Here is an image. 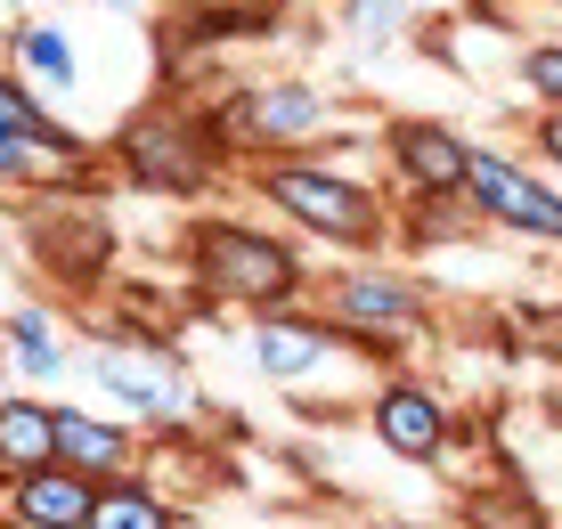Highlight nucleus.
Wrapping results in <instances>:
<instances>
[{"mask_svg":"<svg viewBox=\"0 0 562 529\" xmlns=\"http://www.w3.org/2000/svg\"><path fill=\"white\" fill-rule=\"evenodd\" d=\"M254 195L278 204V221L310 245L335 252H375L392 237V204L383 188H367L359 171H342L335 155H278V164H254Z\"/></svg>","mask_w":562,"mask_h":529,"instance_id":"f257e3e1","label":"nucleus"},{"mask_svg":"<svg viewBox=\"0 0 562 529\" xmlns=\"http://www.w3.org/2000/svg\"><path fill=\"white\" fill-rule=\"evenodd\" d=\"M180 245H188V269H196V285L212 302H237V309H254V318L310 302V261H302L294 237H278V228L204 212V221H188Z\"/></svg>","mask_w":562,"mask_h":529,"instance_id":"f03ea898","label":"nucleus"},{"mask_svg":"<svg viewBox=\"0 0 562 529\" xmlns=\"http://www.w3.org/2000/svg\"><path fill=\"white\" fill-rule=\"evenodd\" d=\"M228 171V147L212 131V114L196 106H139L123 131H114V180L147 188V195H204Z\"/></svg>","mask_w":562,"mask_h":529,"instance_id":"7ed1b4c3","label":"nucleus"},{"mask_svg":"<svg viewBox=\"0 0 562 529\" xmlns=\"http://www.w3.org/2000/svg\"><path fill=\"white\" fill-rule=\"evenodd\" d=\"M221 147L237 164H278V155H310L335 123V98L302 74H261V82H237L221 106H204Z\"/></svg>","mask_w":562,"mask_h":529,"instance_id":"20e7f679","label":"nucleus"},{"mask_svg":"<svg viewBox=\"0 0 562 529\" xmlns=\"http://www.w3.org/2000/svg\"><path fill=\"white\" fill-rule=\"evenodd\" d=\"M82 375L99 383L106 399H123V416H139L147 432H188V424L204 416L196 375H188V359L171 350V335H114V342H90V350H82Z\"/></svg>","mask_w":562,"mask_h":529,"instance_id":"39448f33","label":"nucleus"},{"mask_svg":"<svg viewBox=\"0 0 562 529\" xmlns=\"http://www.w3.org/2000/svg\"><path fill=\"white\" fill-rule=\"evenodd\" d=\"M318 309L351 335V350H367V359H392L408 335H424V318H432V302H424V285L408 278V269H335V278L318 285Z\"/></svg>","mask_w":562,"mask_h":529,"instance_id":"423d86ee","label":"nucleus"},{"mask_svg":"<svg viewBox=\"0 0 562 529\" xmlns=\"http://www.w3.org/2000/svg\"><path fill=\"white\" fill-rule=\"evenodd\" d=\"M464 204H473L481 228H497V237L554 245V252H562V188L538 180V164H521V155H506V147H473Z\"/></svg>","mask_w":562,"mask_h":529,"instance_id":"0eeeda50","label":"nucleus"},{"mask_svg":"<svg viewBox=\"0 0 562 529\" xmlns=\"http://www.w3.org/2000/svg\"><path fill=\"white\" fill-rule=\"evenodd\" d=\"M367 432H375L383 457H400V464H440L449 457V432H457L449 391L424 383V375H383L375 399H367Z\"/></svg>","mask_w":562,"mask_h":529,"instance_id":"6e6552de","label":"nucleus"},{"mask_svg":"<svg viewBox=\"0 0 562 529\" xmlns=\"http://www.w3.org/2000/svg\"><path fill=\"white\" fill-rule=\"evenodd\" d=\"M383 164L392 180L432 204V195H464V171H473V139L457 123H432V114H392L383 123Z\"/></svg>","mask_w":562,"mask_h":529,"instance_id":"1a4fd4ad","label":"nucleus"},{"mask_svg":"<svg viewBox=\"0 0 562 529\" xmlns=\"http://www.w3.org/2000/svg\"><path fill=\"white\" fill-rule=\"evenodd\" d=\"M342 350H351V335H342L326 309H269V318H254V335H245V359H254L269 383H310L318 367H335Z\"/></svg>","mask_w":562,"mask_h":529,"instance_id":"9d476101","label":"nucleus"},{"mask_svg":"<svg viewBox=\"0 0 562 529\" xmlns=\"http://www.w3.org/2000/svg\"><path fill=\"white\" fill-rule=\"evenodd\" d=\"M0 497H9V521L16 529H82L90 505H99V481L74 473V464H42V473L0 481Z\"/></svg>","mask_w":562,"mask_h":529,"instance_id":"9b49d317","label":"nucleus"},{"mask_svg":"<svg viewBox=\"0 0 562 529\" xmlns=\"http://www.w3.org/2000/svg\"><path fill=\"white\" fill-rule=\"evenodd\" d=\"M269 33H285V9L278 0H196V9H180L164 25V57L180 49H221V42H269Z\"/></svg>","mask_w":562,"mask_h":529,"instance_id":"f8f14e48","label":"nucleus"},{"mask_svg":"<svg viewBox=\"0 0 562 529\" xmlns=\"http://www.w3.org/2000/svg\"><path fill=\"white\" fill-rule=\"evenodd\" d=\"M57 464H74L90 481H123L139 473V432L114 416H90V407H57Z\"/></svg>","mask_w":562,"mask_h":529,"instance_id":"ddd939ff","label":"nucleus"},{"mask_svg":"<svg viewBox=\"0 0 562 529\" xmlns=\"http://www.w3.org/2000/svg\"><path fill=\"white\" fill-rule=\"evenodd\" d=\"M57 464V399H0V481Z\"/></svg>","mask_w":562,"mask_h":529,"instance_id":"4468645a","label":"nucleus"},{"mask_svg":"<svg viewBox=\"0 0 562 529\" xmlns=\"http://www.w3.org/2000/svg\"><path fill=\"white\" fill-rule=\"evenodd\" d=\"M0 131H9V139H42V147H57V155H90L82 131H66V123L42 106V90L25 82V66H16V57L0 66Z\"/></svg>","mask_w":562,"mask_h":529,"instance_id":"2eb2a0df","label":"nucleus"},{"mask_svg":"<svg viewBox=\"0 0 562 529\" xmlns=\"http://www.w3.org/2000/svg\"><path fill=\"white\" fill-rule=\"evenodd\" d=\"M82 529H180V505L164 488H147L139 473H123V481H99V505Z\"/></svg>","mask_w":562,"mask_h":529,"instance_id":"dca6fc26","label":"nucleus"},{"mask_svg":"<svg viewBox=\"0 0 562 529\" xmlns=\"http://www.w3.org/2000/svg\"><path fill=\"white\" fill-rule=\"evenodd\" d=\"M9 359H16V375H25V383H57L74 367V350L57 342V318H49L42 302L9 309Z\"/></svg>","mask_w":562,"mask_h":529,"instance_id":"f3484780","label":"nucleus"},{"mask_svg":"<svg viewBox=\"0 0 562 529\" xmlns=\"http://www.w3.org/2000/svg\"><path fill=\"white\" fill-rule=\"evenodd\" d=\"M9 57L25 66V82H42V90H82V57H74V42L57 25H16Z\"/></svg>","mask_w":562,"mask_h":529,"instance_id":"a211bd4d","label":"nucleus"},{"mask_svg":"<svg viewBox=\"0 0 562 529\" xmlns=\"http://www.w3.org/2000/svg\"><path fill=\"white\" fill-rule=\"evenodd\" d=\"M416 16H424V0H335V25L351 33L359 49H392V42H408Z\"/></svg>","mask_w":562,"mask_h":529,"instance_id":"6ab92c4d","label":"nucleus"},{"mask_svg":"<svg viewBox=\"0 0 562 529\" xmlns=\"http://www.w3.org/2000/svg\"><path fill=\"white\" fill-rule=\"evenodd\" d=\"M514 74H521V90H530L538 106H562V42H521Z\"/></svg>","mask_w":562,"mask_h":529,"instance_id":"aec40b11","label":"nucleus"},{"mask_svg":"<svg viewBox=\"0 0 562 529\" xmlns=\"http://www.w3.org/2000/svg\"><path fill=\"white\" fill-rule=\"evenodd\" d=\"M530 139H538V164L562 180V106H538V123H530Z\"/></svg>","mask_w":562,"mask_h":529,"instance_id":"412c9836","label":"nucleus"},{"mask_svg":"<svg viewBox=\"0 0 562 529\" xmlns=\"http://www.w3.org/2000/svg\"><path fill=\"white\" fill-rule=\"evenodd\" d=\"M99 9H147V0H99Z\"/></svg>","mask_w":562,"mask_h":529,"instance_id":"4be33fe9","label":"nucleus"},{"mask_svg":"<svg viewBox=\"0 0 562 529\" xmlns=\"http://www.w3.org/2000/svg\"><path fill=\"white\" fill-rule=\"evenodd\" d=\"M0 529H9V497H0Z\"/></svg>","mask_w":562,"mask_h":529,"instance_id":"5701e85b","label":"nucleus"},{"mask_svg":"<svg viewBox=\"0 0 562 529\" xmlns=\"http://www.w3.org/2000/svg\"><path fill=\"white\" fill-rule=\"evenodd\" d=\"M521 529H547V521H521Z\"/></svg>","mask_w":562,"mask_h":529,"instance_id":"b1692460","label":"nucleus"},{"mask_svg":"<svg viewBox=\"0 0 562 529\" xmlns=\"http://www.w3.org/2000/svg\"><path fill=\"white\" fill-rule=\"evenodd\" d=\"M408 529H424V521H408Z\"/></svg>","mask_w":562,"mask_h":529,"instance_id":"393cba45","label":"nucleus"},{"mask_svg":"<svg viewBox=\"0 0 562 529\" xmlns=\"http://www.w3.org/2000/svg\"><path fill=\"white\" fill-rule=\"evenodd\" d=\"M554 350H562V335H554Z\"/></svg>","mask_w":562,"mask_h":529,"instance_id":"a878e982","label":"nucleus"}]
</instances>
